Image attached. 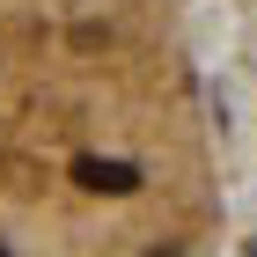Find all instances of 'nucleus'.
I'll list each match as a JSON object with an SVG mask.
<instances>
[{
	"mask_svg": "<svg viewBox=\"0 0 257 257\" xmlns=\"http://www.w3.org/2000/svg\"><path fill=\"white\" fill-rule=\"evenodd\" d=\"M0 257H8V250H0Z\"/></svg>",
	"mask_w": 257,
	"mask_h": 257,
	"instance_id": "obj_2",
	"label": "nucleus"
},
{
	"mask_svg": "<svg viewBox=\"0 0 257 257\" xmlns=\"http://www.w3.org/2000/svg\"><path fill=\"white\" fill-rule=\"evenodd\" d=\"M74 177H81V191H103V198L140 191V169H133V162H110V155H81V162H74Z\"/></svg>",
	"mask_w": 257,
	"mask_h": 257,
	"instance_id": "obj_1",
	"label": "nucleus"
}]
</instances>
